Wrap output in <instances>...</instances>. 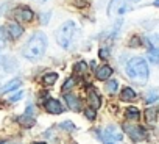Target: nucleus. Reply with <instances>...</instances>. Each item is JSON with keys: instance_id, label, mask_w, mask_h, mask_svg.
I'll return each instance as SVG.
<instances>
[{"instance_id": "nucleus-1", "label": "nucleus", "mask_w": 159, "mask_h": 144, "mask_svg": "<svg viewBox=\"0 0 159 144\" xmlns=\"http://www.w3.org/2000/svg\"><path fill=\"white\" fill-rule=\"evenodd\" d=\"M126 74L131 80L143 85L148 80L150 70H148V63L142 56H134L126 63Z\"/></svg>"}, {"instance_id": "nucleus-2", "label": "nucleus", "mask_w": 159, "mask_h": 144, "mask_svg": "<svg viewBox=\"0 0 159 144\" xmlns=\"http://www.w3.org/2000/svg\"><path fill=\"white\" fill-rule=\"evenodd\" d=\"M47 36L44 35V33H34L30 39H28V42H27V46H25V49H24V56L25 58H28V60H38V58H41L42 55H44V52H45V49H47Z\"/></svg>"}, {"instance_id": "nucleus-3", "label": "nucleus", "mask_w": 159, "mask_h": 144, "mask_svg": "<svg viewBox=\"0 0 159 144\" xmlns=\"http://www.w3.org/2000/svg\"><path fill=\"white\" fill-rule=\"evenodd\" d=\"M75 31H76V25L73 21H67L64 22L59 28H58V33H56V41L58 44L62 47V49H69L70 44H72V39L75 36Z\"/></svg>"}, {"instance_id": "nucleus-4", "label": "nucleus", "mask_w": 159, "mask_h": 144, "mask_svg": "<svg viewBox=\"0 0 159 144\" xmlns=\"http://www.w3.org/2000/svg\"><path fill=\"white\" fill-rule=\"evenodd\" d=\"M98 138L105 144H114V142L122 141L123 135H122V132L116 125H106V127H103V128L98 130Z\"/></svg>"}, {"instance_id": "nucleus-5", "label": "nucleus", "mask_w": 159, "mask_h": 144, "mask_svg": "<svg viewBox=\"0 0 159 144\" xmlns=\"http://www.w3.org/2000/svg\"><path fill=\"white\" fill-rule=\"evenodd\" d=\"M123 130L129 135V138L133 141H143L147 138V130L143 127L137 125V124H134V125L133 124H126V125H123Z\"/></svg>"}, {"instance_id": "nucleus-6", "label": "nucleus", "mask_w": 159, "mask_h": 144, "mask_svg": "<svg viewBox=\"0 0 159 144\" xmlns=\"http://www.w3.org/2000/svg\"><path fill=\"white\" fill-rule=\"evenodd\" d=\"M128 10L129 8H128L125 0H111L108 13H109V16H120V14L126 13Z\"/></svg>"}, {"instance_id": "nucleus-7", "label": "nucleus", "mask_w": 159, "mask_h": 144, "mask_svg": "<svg viewBox=\"0 0 159 144\" xmlns=\"http://www.w3.org/2000/svg\"><path fill=\"white\" fill-rule=\"evenodd\" d=\"M33 17H34V13L27 7H20L14 11V19L19 22H31Z\"/></svg>"}, {"instance_id": "nucleus-8", "label": "nucleus", "mask_w": 159, "mask_h": 144, "mask_svg": "<svg viewBox=\"0 0 159 144\" xmlns=\"http://www.w3.org/2000/svg\"><path fill=\"white\" fill-rule=\"evenodd\" d=\"M44 107H45V110H47L50 114H61V113L64 111V108H62L61 102H59V100H56V99H52V97H48V99L45 100Z\"/></svg>"}, {"instance_id": "nucleus-9", "label": "nucleus", "mask_w": 159, "mask_h": 144, "mask_svg": "<svg viewBox=\"0 0 159 144\" xmlns=\"http://www.w3.org/2000/svg\"><path fill=\"white\" fill-rule=\"evenodd\" d=\"M88 102H89V105H91V108L92 110H98L100 108V105H102V99H100V94L97 93V89L95 88H89L88 89Z\"/></svg>"}, {"instance_id": "nucleus-10", "label": "nucleus", "mask_w": 159, "mask_h": 144, "mask_svg": "<svg viewBox=\"0 0 159 144\" xmlns=\"http://www.w3.org/2000/svg\"><path fill=\"white\" fill-rule=\"evenodd\" d=\"M112 75V69H111V66H108V64H103V66H100L97 70H95V77H97V80H108L109 77Z\"/></svg>"}, {"instance_id": "nucleus-11", "label": "nucleus", "mask_w": 159, "mask_h": 144, "mask_svg": "<svg viewBox=\"0 0 159 144\" xmlns=\"http://www.w3.org/2000/svg\"><path fill=\"white\" fill-rule=\"evenodd\" d=\"M7 35L11 38V39H17L22 33H24V28L17 24V22H13V24H10V25H7Z\"/></svg>"}, {"instance_id": "nucleus-12", "label": "nucleus", "mask_w": 159, "mask_h": 144, "mask_svg": "<svg viewBox=\"0 0 159 144\" xmlns=\"http://www.w3.org/2000/svg\"><path fill=\"white\" fill-rule=\"evenodd\" d=\"M64 97H66V102H67V105H69L70 110L80 111V108H81V102H80V99H78L76 96H73V94H66Z\"/></svg>"}, {"instance_id": "nucleus-13", "label": "nucleus", "mask_w": 159, "mask_h": 144, "mask_svg": "<svg viewBox=\"0 0 159 144\" xmlns=\"http://www.w3.org/2000/svg\"><path fill=\"white\" fill-rule=\"evenodd\" d=\"M17 121L24 125V127H27V128H30V127H33L34 125V118L31 116V110H27V113L25 114H22V116H19L17 118Z\"/></svg>"}, {"instance_id": "nucleus-14", "label": "nucleus", "mask_w": 159, "mask_h": 144, "mask_svg": "<svg viewBox=\"0 0 159 144\" xmlns=\"http://www.w3.org/2000/svg\"><path fill=\"white\" fill-rule=\"evenodd\" d=\"M139 118H140L139 108H136V107H128V108H126V111H125V119H126V121L136 122V121H139Z\"/></svg>"}, {"instance_id": "nucleus-15", "label": "nucleus", "mask_w": 159, "mask_h": 144, "mask_svg": "<svg viewBox=\"0 0 159 144\" xmlns=\"http://www.w3.org/2000/svg\"><path fill=\"white\" fill-rule=\"evenodd\" d=\"M136 91L133 89V88H123L122 89V93H120V99L123 100V102H131V100H134L136 99Z\"/></svg>"}, {"instance_id": "nucleus-16", "label": "nucleus", "mask_w": 159, "mask_h": 144, "mask_svg": "<svg viewBox=\"0 0 159 144\" xmlns=\"http://www.w3.org/2000/svg\"><path fill=\"white\" fill-rule=\"evenodd\" d=\"M157 107H150V108H147V111H145V118H147V121L150 122V124H154L156 121H157Z\"/></svg>"}, {"instance_id": "nucleus-17", "label": "nucleus", "mask_w": 159, "mask_h": 144, "mask_svg": "<svg viewBox=\"0 0 159 144\" xmlns=\"http://www.w3.org/2000/svg\"><path fill=\"white\" fill-rule=\"evenodd\" d=\"M19 86H20V79H14V80L8 82L5 86H2L0 93H10V91H13V89H16V88H19Z\"/></svg>"}, {"instance_id": "nucleus-18", "label": "nucleus", "mask_w": 159, "mask_h": 144, "mask_svg": "<svg viewBox=\"0 0 159 144\" xmlns=\"http://www.w3.org/2000/svg\"><path fill=\"white\" fill-rule=\"evenodd\" d=\"M56 80H58V74H56V72H48V74L44 75V85H45V86L55 85Z\"/></svg>"}, {"instance_id": "nucleus-19", "label": "nucleus", "mask_w": 159, "mask_h": 144, "mask_svg": "<svg viewBox=\"0 0 159 144\" xmlns=\"http://www.w3.org/2000/svg\"><path fill=\"white\" fill-rule=\"evenodd\" d=\"M73 70H75V74H76V75H84V74H86V70H88V64H86L84 61H78V63L75 64Z\"/></svg>"}, {"instance_id": "nucleus-20", "label": "nucleus", "mask_w": 159, "mask_h": 144, "mask_svg": "<svg viewBox=\"0 0 159 144\" xmlns=\"http://www.w3.org/2000/svg\"><path fill=\"white\" fill-rule=\"evenodd\" d=\"M117 88H119V82H116V80H111V82L106 85V91H108L109 94H114V93L117 91Z\"/></svg>"}, {"instance_id": "nucleus-21", "label": "nucleus", "mask_w": 159, "mask_h": 144, "mask_svg": "<svg viewBox=\"0 0 159 144\" xmlns=\"http://www.w3.org/2000/svg\"><path fill=\"white\" fill-rule=\"evenodd\" d=\"M156 100H157V91L156 89H151L148 93V96L145 97V102L147 103H151V102H156Z\"/></svg>"}, {"instance_id": "nucleus-22", "label": "nucleus", "mask_w": 159, "mask_h": 144, "mask_svg": "<svg viewBox=\"0 0 159 144\" xmlns=\"http://www.w3.org/2000/svg\"><path fill=\"white\" fill-rule=\"evenodd\" d=\"M95 114H97V111L92 110V108H86V110H84V116H86L89 121H94V119H95Z\"/></svg>"}, {"instance_id": "nucleus-23", "label": "nucleus", "mask_w": 159, "mask_h": 144, "mask_svg": "<svg viewBox=\"0 0 159 144\" xmlns=\"http://www.w3.org/2000/svg\"><path fill=\"white\" fill-rule=\"evenodd\" d=\"M73 83H75V80H73V79H67V80H66V83L62 85V91H67V89H70V88L73 86Z\"/></svg>"}, {"instance_id": "nucleus-24", "label": "nucleus", "mask_w": 159, "mask_h": 144, "mask_svg": "<svg viewBox=\"0 0 159 144\" xmlns=\"http://www.w3.org/2000/svg\"><path fill=\"white\" fill-rule=\"evenodd\" d=\"M109 53H111V52H109L108 49H102V50L98 52V56H100L102 60H106V58L109 56Z\"/></svg>"}, {"instance_id": "nucleus-25", "label": "nucleus", "mask_w": 159, "mask_h": 144, "mask_svg": "<svg viewBox=\"0 0 159 144\" xmlns=\"http://www.w3.org/2000/svg\"><path fill=\"white\" fill-rule=\"evenodd\" d=\"M22 97H24V93H16L14 96L10 97V102H17V100H20Z\"/></svg>"}, {"instance_id": "nucleus-26", "label": "nucleus", "mask_w": 159, "mask_h": 144, "mask_svg": "<svg viewBox=\"0 0 159 144\" xmlns=\"http://www.w3.org/2000/svg\"><path fill=\"white\" fill-rule=\"evenodd\" d=\"M59 127H61V128H69V130H72V128H73V124L69 121V122H62Z\"/></svg>"}, {"instance_id": "nucleus-27", "label": "nucleus", "mask_w": 159, "mask_h": 144, "mask_svg": "<svg viewBox=\"0 0 159 144\" xmlns=\"http://www.w3.org/2000/svg\"><path fill=\"white\" fill-rule=\"evenodd\" d=\"M129 44H131V47H139L140 46V41H139V38H133Z\"/></svg>"}, {"instance_id": "nucleus-28", "label": "nucleus", "mask_w": 159, "mask_h": 144, "mask_svg": "<svg viewBox=\"0 0 159 144\" xmlns=\"http://www.w3.org/2000/svg\"><path fill=\"white\" fill-rule=\"evenodd\" d=\"M0 47H5V38L2 33H0Z\"/></svg>"}, {"instance_id": "nucleus-29", "label": "nucleus", "mask_w": 159, "mask_h": 144, "mask_svg": "<svg viewBox=\"0 0 159 144\" xmlns=\"http://www.w3.org/2000/svg\"><path fill=\"white\" fill-rule=\"evenodd\" d=\"M125 2H131V3H136V2H139V0H125Z\"/></svg>"}, {"instance_id": "nucleus-30", "label": "nucleus", "mask_w": 159, "mask_h": 144, "mask_svg": "<svg viewBox=\"0 0 159 144\" xmlns=\"http://www.w3.org/2000/svg\"><path fill=\"white\" fill-rule=\"evenodd\" d=\"M0 144H16V142H0Z\"/></svg>"}, {"instance_id": "nucleus-31", "label": "nucleus", "mask_w": 159, "mask_h": 144, "mask_svg": "<svg viewBox=\"0 0 159 144\" xmlns=\"http://www.w3.org/2000/svg\"><path fill=\"white\" fill-rule=\"evenodd\" d=\"M33 144H47V142H33Z\"/></svg>"}]
</instances>
